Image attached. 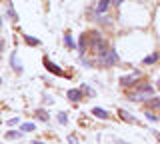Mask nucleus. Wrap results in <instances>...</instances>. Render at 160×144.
Here are the masks:
<instances>
[{"label":"nucleus","mask_w":160,"mask_h":144,"mask_svg":"<svg viewBox=\"0 0 160 144\" xmlns=\"http://www.w3.org/2000/svg\"><path fill=\"white\" fill-rule=\"evenodd\" d=\"M136 88H138L136 92H130V94H128V98H130V100L142 102V100H148V98L154 94V88L150 86V84H140V86H136Z\"/></svg>","instance_id":"1"},{"label":"nucleus","mask_w":160,"mask_h":144,"mask_svg":"<svg viewBox=\"0 0 160 144\" xmlns=\"http://www.w3.org/2000/svg\"><path fill=\"white\" fill-rule=\"evenodd\" d=\"M98 62L102 64V66H112V64H116L118 62V56H116V52L112 50V48H104V50H100L98 54Z\"/></svg>","instance_id":"2"},{"label":"nucleus","mask_w":160,"mask_h":144,"mask_svg":"<svg viewBox=\"0 0 160 144\" xmlns=\"http://www.w3.org/2000/svg\"><path fill=\"white\" fill-rule=\"evenodd\" d=\"M44 66H46V68H48V70L52 72V74H56V76H64L62 68H60V66H56V64H54V62H50L48 58H44Z\"/></svg>","instance_id":"3"},{"label":"nucleus","mask_w":160,"mask_h":144,"mask_svg":"<svg viewBox=\"0 0 160 144\" xmlns=\"http://www.w3.org/2000/svg\"><path fill=\"white\" fill-rule=\"evenodd\" d=\"M140 78V72H134V74H130V76H122L120 78V84L122 86H130V84H134Z\"/></svg>","instance_id":"4"},{"label":"nucleus","mask_w":160,"mask_h":144,"mask_svg":"<svg viewBox=\"0 0 160 144\" xmlns=\"http://www.w3.org/2000/svg\"><path fill=\"white\" fill-rule=\"evenodd\" d=\"M110 4H112V0H98V4H96V12H98V14L108 12Z\"/></svg>","instance_id":"5"},{"label":"nucleus","mask_w":160,"mask_h":144,"mask_svg":"<svg viewBox=\"0 0 160 144\" xmlns=\"http://www.w3.org/2000/svg\"><path fill=\"white\" fill-rule=\"evenodd\" d=\"M80 98H82V90H76V88L68 90V100H72V102H78Z\"/></svg>","instance_id":"6"},{"label":"nucleus","mask_w":160,"mask_h":144,"mask_svg":"<svg viewBox=\"0 0 160 144\" xmlns=\"http://www.w3.org/2000/svg\"><path fill=\"white\" fill-rule=\"evenodd\" d=\"M10 64H12V68H14V70H16V72H22V70H24V68H22V64H20V60H18V56H16V54H12V58H10Z\"/></svg>","instance_id":"7"},{"label":"nucleus","mask_w":160,"mask_h":144,"mask_svg":"<svg viewBox=\"0 0 160 144\" xmlns=\"http://www.w3.org/2000/svg\"><path fill=\"white\" fill-rule=\"evenodd\" d=\"M158 60H160V54L154 52V54H150V56L144 58V64H154V62H158Z\"/></svg>","instance_id":"8"},{"label":"nucleus","mask_w":160,"mask_h":144,"mask_svg":"<svg viewBox=\"0 0 160 144\" xmlns=\"http://www.w3.org/2000/svg\"><path fill=\"white\" fill-rule=\"evenodd\" d=\"M118 114H120V118H122L124 122H134V116H132V114H128L126 110H120Z\"/></svg>","instance_id":"9"},{"label":"nucleus","mask_w":160,"mask_h":144,"mask_svg":"<svg viewBox=\"0 0 160 144\" xmlns=\"http://www.w3.org/2000/svg\"><path fill=\"white\" fill-rule=\"evenodd\" d=\"M92 114H94V116H98V118H108V112L102 110V108H92Z\"/></svg>","instance_id":"10"},{"label":"nucleus","mask_w":160,"mask_h":144,"mask_svg":"<svg viewBox=\"0 0 160 144\" xmlns=\"http://www.w3.org/2000/svg\"><path fill=\"white\" fill-rule=\"evenodd\" d=\"M146 106L152 108V110H158V108H160V98H152V100H150Z\"/></svg>","instance_id":"11"},{"label":"nucleus","mask_w":160,"mask_h":144,"mask_svg":"<svg viewBox=\"0 0 160 144\" xmlns=\"http://www.w3.org/2000/svg\"><path fill=\"white\" fill-rule=\"evenodd\" d=\"M36 118H40V120L48 122V112L46 110H36Z\"/></svg>","instance_id":"12"},{"label":"nucleus","mask_w":160,"mask_h":144,"mask_svg":"<svg viewBox=\"0 0 160 144\" xmlns=\"http://www.w3.org/2000/svg\"><path fill=\"white\" fill-rule=\"evenodd\" d=\"M20 136H22L20 132H8V134H6V140H18Z\"/></svg>","instance_id":"13"},{"label":"nucleus","mask_w":160,"mask_h":144,"mask_svg":"<svg viewBox=\"0 0 160 144\" xmlns=\"http://www.w3.org/2000/svg\"><path fill=\"white\" fill-rule=\"evenodd\" d=\"M26 42L30 44V46H38V44H40V40H38V38H34V36H26Z\"/></svg>","instance_id":"14"},{"label":"nucleus","mask_w":160,"mask_h":144,"mask_svg":"<svg viewBox=\"0 0 160 144\" xmlns=\"http://www.w3.org/2000/svg\"><path fill=\"white\" fill-rule=\"evenodd\" d=\"M58 122H60V124H66V122H68V114H66V112H60V114H58Z\"/></svg>","instance_id":"15"},{"label":"nucleus","mask_w":160,"mask_h":144,"mask_svg":"<svg viewBox=\"0 0 160 144\" xmlns=\"http://www.w3.org/2000/svg\"><path fill=\"white\" fill-rule=\"evenodd\" d=\"M22 130H24V132H32V130H34V124H32V122L22 124Z\"/></svg>","instance_id":"16"},{"label":"nucleus","mask_w":160,"mask_h":144,"mask_svg":"<svg viewBox=\"0 0 160 144\" xmlns=\"http://www.w3.org/2000/svg\"><path fill=\"white\" fill-rule=\"evenodd\" d=\"M6 12H8V16H10V18H12V20H18V14H16V12H14V10H12V8H10V6L6 8Z\"/></svg>","instance_id":"17"},{"label":"nucleus","mask_w":160,"mask_h":144,"mask_svg":"<svg viewBox=\"0 0 160 144\" xmlns=\"http://www.w3.org/2000/svg\"><path fill=\"white\" fill-rule=\"evenodd\" d=\"M66 46H68V48H74V42H72V36H70V32H66Z\"/></svg>","instance_id":"18"},{"label":"nucleus","mask_w":160,"mask_h":144,"mask_svg":"<svg viewBox=\"0 0 160 144\" xmlns=\"http://www.w3.org/2000/svg\"><path fill=\"white\" fill-rule=\"evenodd\" d=\"M18 122H20V118H10V120H8V126H16Z\"/></svg>","instance_id":"19"},{"label":"nucleus","mask_w":160,"mask_h":144,"mask_svg":"<svg viewBox=\"0 0 160 144\" xmlns=\"http://www.w3.org/2000/svg\"><path fill=\"white\" fill-rule=\"evenodd\" d=\"M84 88V92H86V94H90V96H94V90H92V88H88V86H82Z\"/></svg>","instance_id":"20"},{"label":"nucleus","mask_w":160,"mask_h":144,"mask_svg":"<svg viewBox=\"0 0 160 144\" xmlns=\"http://www.w3.org/2000/svg\"><path fill=\"white\" fill-rule=\"evenodd\" d=\"M146 116H148V120H150V122H156V116H154V114H150V112H148Z\"/></svg>","instance_id":"21"},{"label":"nucleus","mask_w":160,"mask_h":144,"mask_svg":"<svg viewBox=\"0 0 160 144\" xmlns=\"http://www.w3.org/2000/svg\"><path fill=\"white\" fill-rule=\"evenodd\" d=\"M112 4H114V6H118V4H122V0H112Z\"/></svg>","instance_id":"22"},{"label":"nucleus","mask_w":160,"mask_h":144,"mask_svg":"<svg viewBox=\"0 0 160 144\" xmlns=\"http://www.w3.org/2000/svg\"><path fill=\"white\" fill-rule=\"evenodd\" d=\"M158 142H160V134H158Z\"/></svg>","instance_id":"23"},{"label":"nucleus","mask_w":160,"mask_h":144,"mask_svg":"<svg viewBox=\"0 0 160 144\" xmlns=\"http://www.w3.org/2000/svg\"><path fill=\"white\" fill-rule=\"evenodd\" d=\"M158 88H160V80H158Z\"/></svg>","instance_id":"24"}]
</instances>
